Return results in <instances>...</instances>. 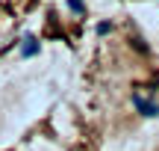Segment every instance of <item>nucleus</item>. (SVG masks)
Returning a JSON list of instances; mask_svg holds the SVG:
<instances>
[{
    "instance_id": "f257e3e1",
    "label": "nucleus",
    "mask_w": 159,
    "mask_h": 151,
    "mask_svg": "<svg viewBox=\"0 0 159 151\" xmlns=\"http://www.w3.org/2000/svg\"><path fill=\"white\" fill-rule=\"evenodd\" d=\"M133 104H136V110L142 113V116H159V107L153 104V101L142 98V95H133Z\"/></svg>"
},
{
    "instance_id": "f03ea898",
    "label": "nucleus",
    "mask_w": 159,
    "mask_h": 151,
    "mask_svg": "<svg viewBox=\"0 0 159 151\" xmlns=\"http://www.w3.org/2000/svg\"><path fill=\"white\" fill-rule=\"evenodd\" d=\"M21 51L27 53V56H30V53H35V39H33V36H27V39H24V47H21Z\"/></svg>"
},
{
    "instance_id": "7ed1b4c3",
    "label": "nucleus",
    "mask_w": 159,
    "mask_h": 151,
    "mask_svg": "<svg viewBox=\"0 0 159 151\" xmlns=\"http://www.w3.org/2000/svg\"><path fill=\"white\" fill-rule=\"evenodd\" d=\"M68 6H71V9H77V12H83V3H80V0H68Z\"/></svg>"
}]
</instances>
